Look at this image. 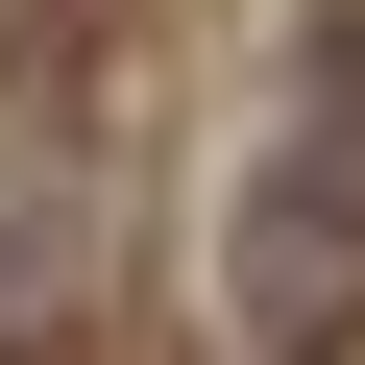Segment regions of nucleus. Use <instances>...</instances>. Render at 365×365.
I'll list each match as a JSON object with an SVG mask.
<instances>
[{"label":"nucleus","instance_id":"nucleus-1","mask_svg":"<svg viewBox=\"0 0 365 365\" xmlns=\"http://www.w3.org/2000/svg\"><path fill=\"white\" fill-rule=\"evenodd\" d=\"M341 341H365V0L317 25V98L220 220V365H341Z\"/></svg>","mask_w":365,"mask_h":365},{"label":"nucleus","instance_id":"nucleus-2","mask_svg":"<svg viewBox=\"0 0 365 365\" xmlns=\"http://www.w3.org/2000/svg\"><path fill=\"white\" fill-rule=\"evenodd\" d=\"M73 268H98V122L0 98V365H25V341L73 317Z\"/></svg>","mask_w":365,"mask_h":365}]
</instances>
